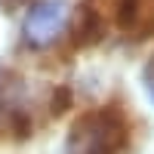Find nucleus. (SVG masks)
<instances>
[{
  "label": "nucleus",
  "instance_id": "1",
  "mask_svg": "<svg viewBox=\"0 0 154 154\" xmlns=\"http://www.w3.org/2000/svg\"><path fill=\"white\" fill-rule=\"evenodd\" d=\"M126 120L114 108L86 111L80 120H74L65 139V154H117L126 145Z\"/></svg>",
  "mask_w": 154,
  "mask_h": 154
},
{
  "label": "nucleus",
  "instance_id": "2",
  "mask_svg": "<svg viewBox=\"0 0 154 154\" xmlns=\"http://www.w3.org/2000/svg\"><path fill=\"white\" fill-rule=\"evenodd\" d=\"M71 25V6L65 0H43L28 9L22 22V40L31 49H46L65 37Z\"/></svg>",
  "mask_w": 154,
  "mask_h": 154
},
{
  "label": "nucleus",
  "instance_id": "3",
  "mask_svg": "<svg viewBox=\"0 0 154 154\" xmlns=\"http://www.w3.org/2000/svg\"><path fill=\"white\" fill-rule=\"evenodd\" d=\"M145 89H148V96L154 102V56H151V62L145 65Z\"/></svg>",
  "mask_w": 154,
  "mask_h": 154
},
{
  "label": "nucleus",
  "instance_id": "4",
  "mask_svg": "<svg viewBox=\"0 0 154 154\" xmlns=\"http://www.w3.org/2000/svg\"><path fill=\"white\" fill-rule=\"evenodd\" d=\"M0 3H6V6H16V3H25V0H0Z\"/></svg>",
  "mask_w": 154,
  "mask_h": 154
}]
</instances>
